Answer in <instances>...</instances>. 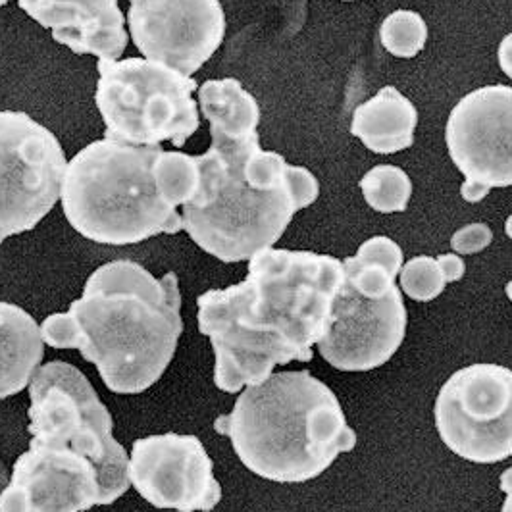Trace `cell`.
Returning <instances> with one entry per match:
<instances>
[{
    "mask_svg": "<svg viewBox=\"0 0 512 512\" xmlns=\"http://www.w3.org/2000/svg\"><path fill=\"white\" fill-rule=\"evenodd\" d=\"M343 278L335 256L264 249L251 258L245 282L203 293L199 330L212 341L216 387L237 393L268 380L278 364L312 360Z\"/></svg>",
    "mask_w": 512,
    "mask_h": 512,
    "instance_id": "6da1fadb",
    "label": "cell"
},
{
    "mask_svg": "<svg viewBox=\"0 0 512 512\" xmlns=\"http://www.w3.org/2000/svg\"><path fill=\"white\" fill-rule=\"evenodd\" d=\"M183 333L180 280H160L133 260L97 268L68 312L52 314L41 335L54 349H77L112 393L147 391L166 372Z\"/></svg>",
    "mask_w": 512,
    "mask_h": 512,
    "instance_id": "7a4b0ae2",
    "label": "cell"
},
{
    "mask_svg": "<svg viewBox=\"0 0 512 512\" xmlns=\"http://www.w3.org/2000/svg\"><path fill=\"white\" fill-rule=\"evenodd\" d=\"M210 137V149L197 156L199 185L183 205V230L222 262L251 260L282 239L293 216L318 199L320 185L307 168L264 151L258 131Z\"/></svg>",
    "mask_w": 512,
    "mask_h": 512,
    "instance_id": "3957f363",
    "label": "cell"
},
{
    "mask_svg": "<svg viewBox=\"0 0 512 512\" xmlns=\"http://www.w3.org/2000/svg\"><path fill=\"white\" fill-rule=\"evenodd\" d=\"M197 185V156L104 137L68 162L60 199L79 235L120 247L183 230L178 206Z\"/></svg>",
    "mask_w": 512,
    "mask_h": 512,
    "instance_id": "277c9868",
    "label": "cell"
},
{
    "mask_svg": "<svg viewBox=\"0 0 512 512\" xmlns=\"http://www.w3.org/2000/svg\"><path fill=\"white\" fill-rule=\"evenodd\" d=\"M214 430L230 437L251 472L280 484L318 478L359 441L335 393L307 370L249 385L230 414L214 420Z\"/></svg>",
    "mask_w": 512,
    "mask_h": 512,
    "instance_id": "5b68a950",
    "label": "cell"
},
{
    "mask_svg": "<svg viewBox=\"0 0 512 512\" xmlns=\"http://www.w3.org/2000/svg\"><path fill=\"white\" fill-rule=\"evenodd\" d=\"M343 268L332 324L318 341V351L341 372H370L384 366L405 341L407 308L395 283L403 251L393 239L378 235L345 258Z\"/></svg>",
    "mask_w": 512,
    "mask_h": 512,
    "instance_id": "8992f818",
    "label": "cell"
},
{
    "mask_svg": "<svg viewBox=\"0 0 512 512\" xmlns=\"http://www.w3.org/2000/svg\"><path fill=\"white\" fill-rule=\"evenodd\" d=\"M95 103L103 116L104 137L137 147L170 141L183 147L199 129V89L193 77L143 58L97 64Z\"/></svg>",
    "mask_w": 512,
    "mask_h": 512,
    "instance_id": "52a82bcc",
    "label": "cell"
},
{
    "mask_svg": "<svg viewBox=\"0 0 512 512\" xmlns=\"http://www.w3.org/2000/svg\"><path fill=\"white\" fill-rule=\"evenodd\" d=\"M29 434L74 447L95 462L104 478L124 495L129 457L112 436V416L83 372L68 362H47L29 384Z\"/></svg>",
    "mask_w": 512,
    "mask_h": 512,
    "instance_id": "ba28073f",
    "label": "cell"
},
{
    "mask_svg": "<svg viewBox=\"0 0 512 512\" xmlns=\"http://www.w3.org/2000/svg\"><path fill=\"white\" fill-rule=\"evenodd\" d=\"M66 154L26 112L0 110V245L31 231L58 203Z\"/></svg>",
    "mask_w": 512,
    "mask_h": 512,
    "instance_id": "9c48e42d",
    "label": "cell"
},
{
    "mask_svg": "<svg viewBox=\"0 0 512 512\" xmlns=\"http://www.w3.org/2000/svg\"><path fill=\"white\" fill-rule=\"evenodd\" d=\"M436 426L443 443L462 459L495 464L512 457V370L472 364L439 389Z\"/></svg>",
    "mask_w": 512,
    "mask_h": 512,
    "instance_id": "30bf717a",
    "label": "cell"
},
{
    "mask_svg": "<svg viewBox=\"0 0 512 512\" xmlns=\"http://www.w3.org/2000/svg\"><path fill=\"white\" fill-rule=\"evenodd\" d=\"M120 497L101 468L74 447L31 437L0 493V512H83Z\"/></svg>",
    "mask_w": 512,
    "mask_h": 512,
    "instance_id": "8fae6325",
    "label": "cell"
},
{
    "mask_svg": "<svg viewBox=\"0 0 512 512\" xmlns=\"http://www.w3.org/2000/svg\"><path fill=\"white\" fill-rule=\"evenodd\" d=\"M445 141L464 183L462 199L480 203L495 187L512 185V87L486 85L453 108Z\"/></svg>",
    "mask_w": 512,
    "mask_h": 512,
    "instance_id": "7c38bea8",
    "label": "cell"
},
{
    "mask_svg": "<svg viewBox=\"0 0 512 512\" xmlns=\"http://www.w3.org/2000/svg\"><path fill=\"white\" fill-rule=\"evenodd\" d=\"M128 24L147 60L187 77L205 66L226 35L220 0H129Z\"/></svg>",
    "mask_w": 512,
    "mask_h": 512,
    "instance_id": "4fadbf2b",
    "label": "cell"
},
{
    "mask_svg": "<svg viewBox=\"0 0 512 512\" xmlns=\"http://www.w3.org/2000/svg\"><path fill=\"white\" fill-rule=\"evenodd\" d=\"M129 482L156 509L208 512L222 499L212 459L195 436L162 434L133 441Z\"/></svg>",
    "mask_w": 512,
    "mask_h": 512,
    "instance_id": "5bb4252c",
    "label": "cell"
},
{
    "mask_svg": "<svg viewBox=\"0 0 512 512\" xmlns=\"http://www.w3.org/2000/svg\"><path fill=\"white\" fill-rule=\"evenodd\" d=\"M31 20L76 54L118 60L128 47L126 18L118 0H18Z\"/></svg>",
    "mask_w": 512,
    "mask_h": 512,
    "instance_id": "9a60e30c",
    "label": "cell"
},
{
    "mask_svg": "<svg viewBox=\"0 0 512 512\" xmlns=\"http://www.w3.org/2000/svg\"><path fill=\"white\" fill-rule=\"evenodd\" d=\"M416 126V106L389 85L370 101L357 106L351 133L372 153L395 154L412 147Z\"/></svg>",
    "mask_w": 512,
    "mask_h": 512,
    "instance_id": "2e32d148",
    "label": "cell"
},
{
    "mask_svg": "<svg viewBox=\"0 0 512 512\" xmlns=\"http://www.w3.org/2000/svg\"><path fill=\"white\" fill-rule=\"evenodd\" d=\"M45 355L41 326L24 308L0 301V399L24 391Z\"/></svg>",
    "mask_w": 512,
    "mask_h": 512,
    "instance_id": "e0dca14e",
    "label": "cell"
},
{
    "mask_svg": "<svg viewBox=\"0 0 512 512\" xmlns=\"http://www.w3.org/2000/svg\"><path fill=\"white\" fill-rule=\"evenodd\" d=\"M199 106L210 122V135L239 137L256 133L260 106L237 79H210L199 87Z\"/></svg>",
    "mask_w": 512,
    "mask_h": 512,
    "instance_id": "ac0fdd59",
    "label": "cell"
},
{
    "mask_svg": "<svg viewBox=\"0 0 512 512\" xmlns=\"http://www.w3.org/2000/svg\"><path fill=\"white\" fill-rule=\"evenodd\" d=\"M464 272L461 256H414L401 268V287L410 299L430 303L445 291L447 283L462 280Z\"/></svg>",
    "mask_w": 512,
    "mask_h": 512,
    "instance_id": "d6986e66",
    "label": "cell"
},
{
    "mask_svg": "<svg viewBox=\"0 0 512 512\" xmlns=\"http://www.w3.org/2000/svg\"><path fill=\"white\" fill-rule=\"evenodd\" d=\"M360 189L364 201L376 212H405L412 195V181L403 168L382 164L360 180Z\"/></svg>",
    "mask_w": 512,
    "mask_h": 512,
    "instance_id": "ffe728a7",
    "label": "cell"
},
{
    "mask_svg": "<svg viewBox=\"0 0 512 512\" xmlns=\"http://www.w3.org/2000/svg\"><path fill=\"white\" fill-rule=\"evenodd\" d=\"M380 39L385 51L399 58H414L428 41V26L424 18L412 10H395L380 27Z\"/></svg>",
    "mask_w": 512,
    "mask_h": 512,
    "instance_id": "44dd1931",
    "label": "cell"
},
{
    "mask_svg": "<svg viewBox=\"0 0 512 512\" xmlns=\"http://www.w3.org/2000/svg\"><path fill=\"white\" fill-rule=\"evenodd\" d=\"M493 241V231L487 224H468L451 237V247L459 255H476L487 249Z\"/></svg>",
    "mask_w": 512,
    "mask_h": 512,
    "instance_id": "7402d4cb",
    "label": "cell"
},
{
    "mask_svg": "<svg viewBox=\"0 0 512 512\" xmlns=\"http://www.w3.org/2000/svg\"><path fill=\"white\" fill-rule=\"evenodd\" d=\"M497 58H499L501 70L512 79V33H509V35L501 41Z\"/></svg>",
    "mask_w": 512,
    "mask_h": 512,
    "instance_id": "603a6c76",
    "label": "cell"
},
{
    "mask_svg": "<svg viewBox=\"0 0 512 512\" xmlns=\"http://www.w3.org/2000/svg\"><path fill=\"white\" fill-rule=\"evenodd\" d=\"M499 482H501L499 487L507 493V499H505V505H503L501 512H512V468L505 470V472L501 474V480H499Z\"/></svg>",
    "mask_w": 512,
    "mask_h": 512,
    "instance_id": "cb8c5ba5",
    "label": "cell"
},
{
    "mask_svg": "<svg viewBox=\"0 0 512 512\" xmlns=\"http://www.w3.org/2000/svg\"><path fill=\"white\" fill-rule=\"evenodd\" d=\"M505 231H507V235H509V237H511L512 239V216H509V218H507V224H505Z\"/></svg>",
    "mask_w": 512,
    "mask_h": 512,
    "instance_id": "d4e9b609",
    "label": "cell"
},
{
    "mask_svg": "<svg viewBox=\"0 0 512 512\" xmlns=\"http://www.w3.org/2000/svg\"><path fill=\"white\" fill-rule=\"evenodd\" d=\"M505 291H507V295H509V299H511V303H512V282L507 283V287H505Z\"/></svg>",
    "mask_w": 512,
    "mask_h": 512,
    "instance_id": "484cf974",
    "label": "cell"
},
{
    "mask_svg": "<svg viewBox=\"0 0 512 512\" xmlns=\"http://www.w3.org/2000/svg\"><path fill=\"white\" fill-rule=\"evenodd\" d=\"M10 0H0V6H4V4H8Z\"/></svg>",
    "mask_w": 512,
    "mask_h": 512,
    "instance_id": "4316f807",
    "label": "cell"
}]
</instances>
